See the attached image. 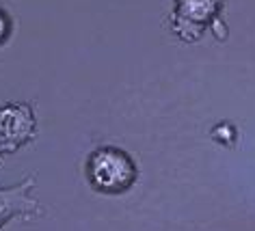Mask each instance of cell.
Returning <instances> with one entry per match:
<instances>
[{"mask_svg":"<svg viewBox=\"0 0 255 231\" xmlns=\"http://www.w3.org/2000/svg\"><path fill=\"white\" fill-rule=\"evenodd\" d=\"M37 136V119L26 102L0 106V156L15 153Z\"/></svg>","mask_w":255,"mask_h":231,"instance_id":"cell-3","label":"cell"},{"mask_svg":"<svg viewBox=\"0 0 255 231\" xmlns=\"http://www.w3.org/2000/svg\"><path fill=\"white\" fill-rule=\"evenodd\" d=\"M87 182L102 195H121L128 192L138 179V166L134 158L119 147H98L89 153Z\"/></svg>","mask_w":255,"mask_h":231,"instance_id":"cell-1","label":"cell"},{"mask_svg":"<svg viewBox=\"0 0 255 231\" xmlns=\"http://www.w3.org/2000/svg\"><path fill=\"white\" fill-rule=\"evenodd\" d=\"M37 175L22 179L17 186L0 188V229L13 218H39L46 214L41 203L30 195L35 188Z\"/></svg>","mask_w":255,"mask_h":231,"instance_id":"cell-4","label":"cell"},{"mask_svg":"<svg viewBox=\"0 0 255 231\" xmlns=\"http://www.w3.org/2000/svg\"><path fill=\"white\" fill-rule=\"evenodd\" d=\"M9 35H11V20H9V15L0 9V43L7 41Z\"/></svg>","mask_w":255,"mask_h":231,"instance_id":"cell-5","label":"cell"},{"mask_svg":"<svg viewBox=\"0 0 255 231\" xmlns=\"http://www.w3.org/2000/svg\"><path fill=\"white\" fill-rule=\"evenodd\" d=\"M225 0H175L171 13V30L184 43H197L208 30H214L216 39H225L227 26L221 20Z\"/></svg>","mask_w":255,"mask_h":231,"instance_id":"cell-2","label":"cell"}]
</instances>
